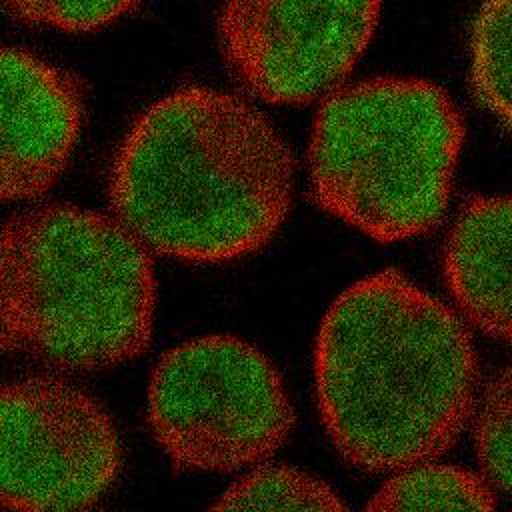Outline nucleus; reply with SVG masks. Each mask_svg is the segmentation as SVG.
Segmentation results:
<instances>
[{
	"instance_id": "f257e3e1",
	"label": "nucleus",
	"mask_w": 512,
	"mask_h": 512,
	"mask_svg": "<svg viewBox=\"0 0 512 512\" xmlns=\"http://www.w3.org/2000/svg\"><path fill=\"white\" fill-rule=\"evenodd\" d=\"M314 398L336 452L368 472L444 454L472 420L478 358L464 318L404 272L344 288L312 354Z\"/></svg>"
},
{
	"instance_id": "f03ea898",
	"label": "nucleus",
	"mask_w": 512,
	"mask_h": 512,
	"mask_svg": "<svg viewBox=\"0 0 512 512\" xmlns=\"http://www.w3.org/2000/svg\"><path fill=\"white\" fill-rule=\"evenodd\" d=\"M294 196V156L248 98L176 88L138 114L108 178L112 216L150 252L222 264L262 250Z\"/></svg>"
},
{
	"instance_id": "7ed1b4c3",
	"label": "nucleus",
	"mask_w": 512,
	"mask_h": 512,
	"mask_svg": "<svg viewBox=\"0 0 512 512\" xmlns=\"http://www.w3.org/2000/svg\"><path fill=\"white\" fill-rule=\"evenodd\" d=\"M152 254L112 214L28 208L0 228V356L60 374L140 358L154 334Z\"/></svg>"
},
{
	"instance_id": "20e7f679",
	"label": "nucleus",
	"mask_w": 512,
	"mask_h": 512,
	"mask_svg": "<svg viewBox=\"0 0 512 512\" xmlns=\"http://www.w3.org/2000/svg\"><path fill=\"white\" fill-rule=\"evenodd\" d=\"M464 144L454 98L418 76H374L320 100L306 168L312 200L376 242L434 230L450 206Z\"/></svg>"
},
{
	"instance_id": "39448f33",
	"label": "nucleus",
	"mask_w": 512,
	"mask_h": 512,
	"mask_svg": "<svg viewBox=\"0 0 512 512\" xmlns=\"http://www.w3.org/2000/svg\"><path fill=\"white\" fill-rule=\"evenodd\" d=\"M150 434L178 472H238L268 462L296 410L274 362L234 334L188 338L156 360L146 386Z\"/></svg>"
},
{
	"instance_id": "423d86ee",
	"label": "nucleus",
	"mask_w": 512,
	"mask_h": 512,
	"mask_svg": "<svg viewBox=\"0 0 512 512\" xmlns=\"http://www.w3.org/2000/svg\"><path fill=\"white\" fill-rule=\"evenodd\" d=\"M122 462L116 422L90 392L60 374L0 382L2 512H88Z\"/></svg>"
},
{
	"instance_id": "0eeeda50",
	"label": "nucleus",
	"mask_w": 512,
	"mask_h": 512,
	"mask_svg": "<svg viewBox=\"0 0 512 512\" xmlns=\"http://www.w3.org/2000/svg\"><path fill=\"white\" fill-rule=\"evenodd\" d=\"M380 14L382 0H222L218 48L254 98L320 102L346 84Z\"/></svg>"
},
{
	"instance_id": "6e6552de",
	"label": "nucleus",
	"mask_w": 512,
	"mask_h": 512,
	"mask_svg": "<svg viewBox=\"0 0 512 512\" xmlns=\"http://www.w3.org/2000/svg\"><path fill=\"white\" fill-rule=\"evenodd\" d=\"M86 114L82 82L24 48L0 46V204L42 196L64 174Z\"/></svg>"
},
{
	"instance_id": "1a4fd4ad",
	"label": "nucleus",
	"mask_w": 512,
	"mask_h": 512,
	"mask_svg": "<svg viewBox=\"0 0 512 512\" xmlns=\"http://www.w3.org/2000/svg\"><path fill=\"white\" fill-rule=\"evenodd\" d=\"M442 274L458 314L512 344V194L460 206L444 240Z\"/></svg>"
},
{
	"instance_id": "9d476101",
	"label": "nucleus",
	"mask_w": 512,
	"mask_h": 512,
	"mask_svg": "<svg viewBox=\"0 0 512 512\" xmlns=\"http://www.w3.org/2000/svg\"><path fill=\"white\" fill-rule=\"evenodd\" d=\"M488 482L454 464L424 462L398 470L362 512H494Z\"/></svg>"
},
{
	"instance_id": "9b49d317",
	"label": "nucleus",
	"mask_w": 512,
	"mask_h": 512,
	"mask_svg": "<svg viewBox=\"0 0 512 512\" xmlns=\"http://www.w3.org/2000/svg\"><path fill=\"white\" fill-rule=\"evenodd\" d=\"M208 512H348L322 478L284 462H264L240 474Z\"/></svg>"
},
{
	"instance_id": "f8f14e48",
	"label": "nucleus",
	"mask_w": 512,
	"mask_h": 512,
	"mask_svg": "<svg viewBox=\"0 0 512 512\" xmlns=\"http://www.w3.org/2000/svg\"><path fill=\"white\" fill-rule=\"evenodd\" d=\"M468 78L476 102L512 130V0H482L470 24Z\"/></svg>"
},
{
	"instance_id": "ddd939ff",
	"label": "nucleus",
	"mask_w": 512,
	"mask_h": 512,
	"mask_svg": "<svg viewBox=\"0 0 512 512\" xmlns=\"http://www.w3.org/2000/svg\"><path fill=\"white\" fill-rule=\"evenodd\" d=\"M472 438L484 480L512 496V362L482 390L472 414Z\"/></svg>"
},
{
	"instance_id": "4468645a",
	"label": "nucleus",
	"mask_w": 512,
	"mask_h": 512,
	"mask_svg": "<svg viewBox=\"0 0 512 512\" xmlns=\"http://www.w3.org/2000/svg\"><path fill=\"white\" fill-rule=\"evenodd\" d=\"M140 0H2L22 22L60 32H94L124 18Z\"/></svg>"
}]
</instances>
